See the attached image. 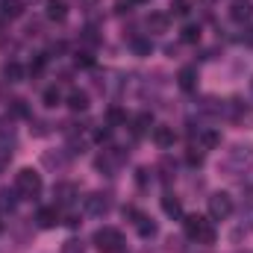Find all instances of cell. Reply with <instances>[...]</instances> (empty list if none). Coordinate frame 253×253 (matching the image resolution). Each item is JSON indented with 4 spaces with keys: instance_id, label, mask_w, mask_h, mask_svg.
I'll list each match as a JSON object with an SVG mask.
<instances>
[{
    "instance_id": "obj_1",
    "label": "cell",
    "mask_w": 253,
    "mask_h": 253,
    "mask_svg": "<svg viewBox=\"0 0 253 253\" xmlns=\"http://www.w3.org/2000/svg\"><path fill=\"white\" fill-rule=\"evenodd\" d=\"M183 230H186V236H189L191 242H197V245H212L215 242V227L203 215H186L183 218Z\"/></svg>"
},
{
    "instance_id": "obj_2",
    "label": "cell",
    "mask_w": 253,
    "mask_h": 253,
    "mask_svg": "<svg viewBox=\"0 0 253 253\" xmlns=\"http://www.w3.org/2000/svg\"><path fill=\"white\" fill-rule=\"evenodd\" d=\"M91 242H94V248L100 253H124L126 251V239L121 236V230H115V227H100L91 236Z\"/></svg>"
},
{
    "instance_id": "obj_3",
    "label": "cell",
    "mask_w": 253,
    "mask_h": 253,
    "mask_svg": "<svg viewBox=\"0 0 253 253\" xmlns=\"http://www.w3.org/2000/svg\"><path fill=\"white\" fill-rule=\"evenodd\" d=\"M42 174L39 171H33V168H21L18 174H15V191L21 194V197H39L42 194Z\"/></svg>"
},
{
    "instance_id": "obj_4",
    "label": "cell",
    "mask_w": 253,
    "mask_h": 253,
    "mask_svg": "<svg viewBox=\"0 0 253 253\" xmlns=\"http://www.w3.org/2000/svg\"><path fill=\"white\" fill-rule=\"evenodd\" d=\"M209 215H212L215 221L230 218V215H233V197H230L227 191H215V194L209 197Z\"/></svg>"
},
{
    "instance_id": "obj_5",
    "label": "cell",
    "mask_w": 253,
    "mask_h": 253,
    "mask_svg": "<svg viewBox=\"0 0 253 253\" xmlns=\"http://www.w3.org/2000/svg\"><path fill=\"white\" fill-rule=\"evenodd\" d=\"M230 162H233L236 168H248V165L253 162V144H251V141L236 144V147L230 150Z\"/></svg>"
},
{
    "instance_id": "obj_6",
    "label": "cell",
    "mask_w": 253,
    "mask_h": 253,
    "mask_svg": "<svg viewBox=\"0 0 253 253\" xmlns=\"http://www.w3.org/2000/svg\"><path fill=\"white\" fill-rule=\"evenodd\" d=\"M230 18L239 21V24L251 21L253 18V0H233V3H230Z\"/></svg>"
},
{
    "instance_id": "obj_7",
    "label": "cell",
    "mask_w": 253,
    "mask_h": 253,
    "mask_svg": "<svg viewBox=\"0 0 253 253\" xmlns=\"http://www.w3.org/2000/svg\"><path fill=\"white\" fill-rule=\"evenodd\" d=\"M36 221H39L42 230H53V227L59 224V209H56V206H42V209L36 212Z\"/></svg>"
},
{
    "instance_id": "obj_8",
    "label": "cell",
    "mask_w": 253,
    "mask_h": 253,
    "mask_svg": "<svg viewBox=\"0 0 253 253\" xmlns=\"http://www.w3.org/2000/svg\"><path fill=\"white\" fill-rule=\"evenodd\" d=\"M218 144H221V132H218V129L203 126V129L197 132V147H200V150H212V147H218Z\"/></svg>"
},
{
    "instance_id": "obj_9",
    "label": "cell",
    "mask_w": 253,
    "mask_h": 253,
    "mask_svg": "<svg viewBox=\"0 0 253 253\" xmlns=\"http://www.w3.org/2000/svg\"><path fill=\"white\" fill-rule=\"evenodd\" d=\"M53 197H56V206H71L77 200V186L74 183H59L53 189Z\"/></svg>"
},
{
    "instance_id": "obj_10",
    "label": "cell",
    "mask_w": 253,
    "mask_h": 253,
    "mask_svg": "<svg viewBox=\"0 0 253 253\" xmlns=\"http://www.w3.org/2000/svg\"><path fill=\"white\" fill-rule=\"evenodd\" d=\"M174 141H177V135H174L171 126H153V144L156 147L168 150V147H174Z\"/></svg>"
},
{
    "instance_id": "obj_11",
    "label": "cell",
    "mask_w": 253,
    "mask_h": 253,
    "mask_svg": "<svg viewBox=\"0 0 253 253\" xmlns=\"http://www.w3.org/2000/svg\"><path fill=\"white\" fill-rule=\"evenodd\" d=\"M85 212H88V215H106V212H109L106 194H88V197H85Z\"/></svg>"
},
{
    "instance_id": "obj_12",
    "label": "cell",
    "mask_w": 253,
    "mask_h": 253,
    "mask_svg": "<svg viewBox=\"0 0 253 253\" xmlns=\"http://www.w3.org/2000/svg\"><path fill=\"white\" fill-rule=\"evenodd\" d=\"M177 83H180V88H183V91H194V88H197V68H191V65L180 68Z\"/></svg>"
},
{
    "instance_id": "obj_13",
    "label": "cell",
    "mask_w": 253,
    "mask_h": 253,
    "mask_svg": "<svg viewBox=\"0 0 253 253\" xmlns=\"http://www.w3.org/2000/svg\"><path fill=\"white\" fill-rule=\"evenodd\" d=\"M44 12H47L50 21H65L68 18V3L65 0H47L44 3Z\"/></svg>"
},
{
    "instance_id": "obj_14",
    "label": "cell",
    "mask_w": 253,
    "mask_h": 253,
    "mask_svg": "<svg viewBox=\"0 0 253 253\" xmlns=\"http://www.w3.org/2000/svg\"><path fill=\"white\" fill-rule=\"evenodd\" d=\"M168 24H171V18H168L165 12H153V15L147 18V30H150V33H165Z\"/></svg>"
},
{
    "instance_id": "obj_15",
    "label": "cell",
    "mask_w": 253,
    "mask_h": 253,
    "mask_svg": "<svg viewBox=\"0 0 253 253\" xmlns=\"http://www.w3.org/2000/svg\"><path fill=\"white\" fill-rule=\"evenodd\" d=\"M162 209H165L168 218H186V215H183V203H180L177 197H171V194L162 197Z\"/></svg>"
},
{
    "instance_id": "obj_16",
    "label": "cell",
    "mask_w": 253,
    "mask_h": 253,
    "mask_svg": "<svg viewBox=\"0 0 253 253\" xmlns=\"http://www.w3.org/2000/svg\"><path fill=\"white\" fill-rule=\"evenodd\" d=\"M68 106H71L74 112H83V109H88V94H85V91H80V88H74V91L68 94Z\"/></svg>"
},
{
    "instance_id": "obj_17",
    "label": "cell",
    "mask_w": 253,
    "mask_h": 253,
    "mask_svg": "<svg viewBox=\"0 0 253 253\" xmlns=\"http://www.w3.org/2000/svg\"><path fill=\"white\" fill-rule=\"evenodd\" d=\"M3 80H6V83H21V80H24V68L18 62H6L3 65Z\"/></svg>"
},
{
    "instance_id": "obj_18",
    "label": "cell",
    "mask_w": 253,
    "mask_h": 253,
    "mask_svg": "<svg viewBox=\"0 0 253 253\" xmlns=\"http://www.w3.org/2000/svg\"><path fill=\"white\" fill-rule=\"evenodd\" d=\"M135 227H138V236H141V239L156 236V224H153L150 218H144V215H135Z\"/></svg>"
},
{
    "instance_id": "obj_19",
    "label": "cell",
    "mask_w": 253,
    "mask_h": 253,
    "mask_svg": "<svg viewBox=\"0 0 253 253\" xmlns=\"http://www.w3.org/2000/svg\"><path fill=\"white\" fill-rule=\"evenodd\" d=\"M24 9H21V0H0V15L3 18H18Z\"/></svg>"
},
{
    "instance_id": "obj_20",
    "label": "cell",
    "mask_w": 253,
    "mask_h": 253,
    "mask_svg": "<svg viewBox=\"0 0 253 253\" xmlns=\"http://www.w3.org/2000/svg\"><path fill=\"white\" fill-rule=\"evenodd\" d=\"M18 191L12 189H0V212H12L15 209V203H18V197H15Z\"/></svg>"
},
{
    "instance_id": "obj_21",
    "label": "cell",
    "mask_w": 253,
    "mask_h": 253,
    "mask_svg": "<svg viewBox=\"0 0 253 253\" xmlns=\"http://www.w3.org/2000/svg\"><path fill=\"white\" fill-rule=\"evenodd\" d=\"M42 100H44V106H47V109H53V106H59V103H62V91H59L56 85H50V88H44Z\"/></svg>"
},
{
    "instance_id": "obj_22",
    "label": "cell",
    "mask_w": 253,
    "mask_h": 253,
    "mask_svg": "<svg viewBox=\"0 0 253 253\" xmlns=\"http://www.w3.org/2000/svg\"><path fill=\"white\" fill-rule=\"evenodd\" d=\"M132 50H135L138 56H150L153 42H150V39H144V36H135V39H132Z\"/></svg>"
},
{
    "instance_id": "obj_23",
    "label": "cell",
    "mask_w": 253,
    "mask_h": 253,
    "mask_svg": "<svg viewBox=\"0 0 253 253\" xmlns=\"http://www.w3.org/2000/svg\"><path fill=\"white\" fill-rule=\"evenodd\" d=\"M183 42H186V44H197V42H200V27H197V24H186V27H183Z\"/></svg>"
},
{
    "instance_id": "obj_24",
    "label": "cell",
    "mask_w": 253,
    "mask_h": 253,
    "mask_svg": "<svg viewBox=\"0 0 253 253\" xmlns=\"http://www.w3.org/2000/svg\"><path fill=\"white\" fill-rule=\"evenodd\" d=\"M12 135H15V126H12V118H0V141H12Z\"/></svg>"
},
{
    "instance_id": "obj_25",
    "label": "cell",
    "mask_w": 253,
    "mask_h": 253,
    "mask_svg": "<svg viewBox=\"0 0 253 253\" xmlns=\"http://www.w3.org/2000/svg\"><path fill=\"white\" fill-rule=\"evenodd\" d=\"M74 62H77V68H91L94 65V56H91V50H77Z\"/></svg>"
},
{
    "instance_id": "obj_26",
    "label": "cell",
    "mask_w": 253,
    "mask_h": 253,
    "mask_svg": "<svg viewBox=\"0 0 253 253\" xmlns=\"http://www.w3.org/2000/svg\"><path fill=\"white\" fill-rule=\"evenodd\" d=\"M153 126V115H147V112H141L138 118H135V132H147Z\"/></svg>"
},
{
    "instance_id": "obj_27",
    "label": "cell",
    "mask_w": 253,
    "mask_h": 253,
    "mask_svg": "<svg viewBox=\"0 0 253 253\" xmlns=\"http://www.w3.org/2000/svg\"><path fill=\"white\" fill-rule=\"evenodd\" d=\"M9 159H12V150H9V141H0V174L9 168Z\"/></svg>"
},
{
    "instance_id": "obj_28",
    "label": "cell",
    "mask_w": 253,
    "mask_h": 253,
    "mask_svg": "<svg viewBox=\"0 0 253 253\" xmlns=\"http://www.w3.org/2000/svg\"><path fill=\"white\" fill-rule=\"evenodd\" d=\"M62 253H85V248H83L80 239H68V242L62 245Z\"/></svg>"
},
{
    "instance_id": "obj_29",
    "label": "cell",
    "mask_w": 253,
    "mask_h": 253,
    "mask_svg": "<svg viewBox=\"0 0 253 253\" xmlns=\"http://www.w3.org/2000/svg\"><path fill=\"white\" fill-rule=\"evenodd\" d=\"M12 115H15V118H30L27 103H24V100H12Z\"/></svg>"
},
{
    "instance_id": "obj_30",
    "label": "cell",
    "mask_w": 253,
    "mask_h": 253,
    "mask_svg": "<svg viewBox=\"0 0 253 253\" xmlns=\"http://www.w3.org/2000/svg\"><path fill=\"white\" fill-rule=\"evenodd\" d=\"M171 12H174V15H189L191 3L189 0H174V3H171Z\"/></svg>"
},
{
    "instance_id": "obj_31",
    "label": "cell",
    "mask_w": 253,
    "mask_h": 253,
    "mask_svg": "<svg viewBox=\"0 0 253 253\" xmlns=\"http://www.w3.org/2000/svg\"><path fill=\"white\" fill-rule=\"evenodd\" d=\"M189 165H203V153H200V147H191L189 150Z\"/></svg>"
},
{
    "instance_id": "obj_32",
    "label": "cell",
    "mask_w": 253,
    "mask_h": 253,
    "mask_svg": "<svg viewBox=\"0 0 253 253\" xmlns=\"http://www.w3.org/2000/svg\"><path fill=\"white\" fill-rule=\"evenodd\" d=\"M109 121H112V124H126V115L121 109H109Z\"/></svg>"
},
{
    "instance_id": "obj_33",
    "label": "cell",
    "mask_w": 253,
    "mask_h": 253,
    "mask_svg": "<svg viewBox=\"0 0 253 253\" xmlns=\"http://www.w3.org/2000/svg\"><path fill=\"white\" fill-rule=\"evenodd\" d=\"M83 39H85V44H97V30H94V27H88V30L83 33Z\"/></svg>"
},
{
    "instance_id": "obj_34",
    "label": "cell",
    "mask_w": 253,
    "mask_h": 253,
    "mask_svg": "<svg viewBox=\"0 0 253 253\" xmlns=\"http://www.w3.org/2000/svg\"><path fill=\"white\" fill-rule=\"evenodd\" d=\"M242 42H245V44H253V27H248V30L242 33Z\"/></svg>"
},
{
    "instance_id": "obj_35",
    "label": "cell",
    "mask_w": 253,
    "mask_h": 253,
    "mask_svg": "<svg viewBox=\"0 0 253 253\" xmlns=\"http://www.w3.org/2000/svg\"><path fill=\"white\" fill-rule=\"evenodd\" d=\"M94 138H97V141H103V138H109V129H97V132H94Z\"/></svg>"
},
{
    "instance_id": "obj_36",
    "label": "cell",
    "mask_w": 253,
    "mask_h": 253,
    "mask_svg": "<svg viewBox=\"0 0 253 253\" xmlns=\"http://www.w3.org/2000/svg\"><path fill=\"white\" fill-rule=\"evenodd\" d=\"M129 3H150V0H129Z\"/></svg>"
},
{
    "instance_id": "obj_37",
    "label": "cell",
    "mask_w": 253,
    "mask_h": 253,
    "mask_svg": "<svg viewBox=\"0 0 253 253\" xmlns=\"http://www.w3.org/2000/svg\"><path fill=\"white\" fill-rule=\"evenodd\" d=\"M251 94H253V80H251Z\"/></svg>"
}]
</instances>
